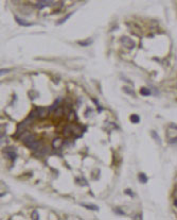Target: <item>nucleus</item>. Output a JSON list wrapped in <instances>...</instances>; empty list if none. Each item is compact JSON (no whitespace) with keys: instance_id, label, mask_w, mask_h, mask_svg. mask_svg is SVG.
Wrapping results in <instances>:
<instances>
[{"instance_id":"nucleus-1","label":"nucleus","mask_w":177,"mask_h":220,"mask_svg":"<svg viewBox=\"0 0 177 220\" xmlns=\"http://www.w3.org/2000/svg\"><path fill=\"white\" fill-rule=\"evenodd\" d=\"M121 43L124 47H126L127 49H133L135 47V43L131 39L130 37H126V36H123L121 38Z\"/></svg>"},{"instance_id":"nucleus-2","label":"nucleus","mask_w":177,"mask_h":220,"mask_svg":"<svg viewBox=\"0 0 177 220\" xmlns=\"http://www.w3.org/2000/svg\"><path fill=\"white\" fill-rule=\"evenodd\" d=\"M37 113H38V118L40 119H45L48 117V115L50 114V111L49 109L47 107H37Z\"/></svg>"},{"instance_id":"nucleus-3","label":"nucleus","mask_w":177,"mask_h":220,"mask_svg":"<svg viewBox=\"0 0 177 220\" xmlns=\"http://www.w3.org/2000/svg\"><path fill=\"white\" fill-rule=\"evenodd\" d=\"M27 147L29 148V149L33 150V151H37V150L39 149L40 147H42V140H36V139H35L34 142L31 143L30 145H28Z\"/></svg>"},{"instance_id":"nucleus-4","label":"nucleus","mask_w":177,"mask_h":220,"mask_svg":"<svg viewBox=\"0 0 177 220\" xmlns=\"http://www.w3.org/2000/svg\"><path fill=\"white\" fill-rule=\"evenodd\" d=\"M73 134V127L71 126H65L63 129V135L65 137H70Z\"/></svg>"},{"instance_id":"nucleus-5","label":"nucleus","mask_w":177,"mask_h":220,"mask_svg":"<svg viewBox=\"0 0 177 220\" xmlns=\"http://www.w3.org/2000/svg\"><path fill=\"white\" fill-rule=\"evenodd\" d=\"M53 0H39V2L36 4V8L38 9H42L44 6H49L52 4Z\"/></svg>"},{"instance_id":"nucleus-6","label":"nucleus","mask_w":177,"mask_h":220,"mask_svg":"<svg viewBox=\"0 0 177 220\" xmlns=\"http://www.w3.org/2000/svg\"><path fill=\"white\" fill-rule=\"evenodd\" d=\"M62 143H63V140H62L61 137H56L53 139V142H52V147L54 148V149H58L59 147L62 146Z\"/></svg>"},{"instance_id":"nucleus-7","label":"nucleus","mask_w":177,"mask_h":220,"mask_svg":"<svg viewBox=\"0 0 177 220\" xmlns=\"http://www.w3.org/2000/svg\"><path fill=\"white\" fill-rule=\"evenodd\" d=\"M54 117H57V118H61L62 116H63L64 114H65V109L64 107H61V106H58L57 109L54 111Z\"/></svg>"},{"instance_id":"nucleus-8","label":"nucleus","mask_w":177,"mask_h":220,"mask_svg":"<svg viewBox=\"0 0 177 220\" xmlns=\"http://www.w3.org/2000/svg\"><path fill=\"white\" fill-rule=\"evenodd\" d=\"M16 21H17V23H19V26H23V27H29V26H31L30 23H28V21L23 20V19L19 18V17H15Z\"/></svg>"},{"instance_id":"nucleus-9","label":"nucleus","mask_w":177,"mask_h":220,"mask_svg":"<svg viewBox=\"0 0 177 220\" xmlns=\"http://www.w3.org/2000/svg\"><path fill=\"white\" fill-rule=\"evenodd\" d=\"M67 116H68V120L69 121H75L76 120V115L74 112L72 111V110H70L69 111V113L67 114Z\"/></svg>"},{"instance_id":"nucleus-10","label":"nucleus","mask_w":177,"mask_h":220,"mask_svg":"<svg viewBox=\"0 0 177 220\" xmlns=\"http://www.w3.org/2000/svg\"><path fill=\"white\" fill-rule=\"evenodd\" d=\"M140 94L143 95V96H150V95H151V92H150L149 88L142 87V88H141V90H140Z\"/></svg>"},{"instance_id":"nucleus-11","label":"nucleus","mask_w":177,"mask_h":220,"mask_svg":"<svg viewBox=\"0 0 177 220\" xmlns=\"http://www.w3.org/2000/svg\"><path fill=\"white\" fill-rule=\"evenodd\" d=\"M6 154H8V156L10 157V159H11V161H15L16 156H17V154H16V153L14 152V151H9L8 153H6Z\"/></svg>"},{"instance_id":"nucleus-12","label":"nucleus","mask_w":177,"mask_h":220,"mask_svg":"<svg viewBox=\"0 0 177 220\" xmlns=\"http://www.w3.org/2000/svg\"><path fill=\"white\" fill-rule=\"evenodd\" d=\"M131 122L137 123V122H139V121H140V118H139V116H137V115H131Z\"/></svg>"},{"instance_id":"nucleus-13","label":"nucleus","mask_w":177,"mask_h":220,"mask_svg":"<svg viewBox=\"0 0 177 220\" xmlns=\"http://www.w3.org/2000/svg\"><path fill=\"white\" fill-rule=\"evenodd\" d=\"M139 180H140V182H142V183H145V182L147 181V176H145V174L140 173L139 174Z\"/></svg>"},{"instance_id":"nucleus-14","label":"nucleus","mask_w":177,"mask_h":220,"mask_svg":"<svg viewBox=\"0 0 177 220\" xmlns=\"http://www.w3.org/2000/svg\"><path fill=\"white\" fill-rule=\"evenodd\" d=\"M38 218H39V216H38L37 210H34V212L32 213V219H38Z\"/></svg>"},{"instance_id":"nucleus-15","label":"nucleus","mask_w":177,"mask_h":220,"mask_svg":"<svg viewBox=\"0 0 177 220\" xmlns=\"http://www.w3.org/2000/svg\"><path fill=\"white\" fill-rule=\"evenodd\" d=\"M82 205L85 207H87V209H90V210H98L97 206H90V205H86V204H82Z\"/></svg>"},{"instance_id":"nucleus-16","label":"nucleus","mask_w":177,"mask_h":220,"mask_svg":"<svg viewBox=\"0 0 177 220\" xmlns=\"http://www.w3.org/2000/svg\"><path fill=\"white\" fill-rule=\"evenodd\" d=\"M174 205H175V206L177 207V199L174 200Z\"/></svg>"}]
</instances>
